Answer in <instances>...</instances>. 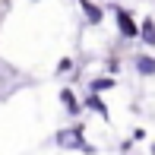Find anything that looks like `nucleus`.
<instances>
[{
  "label": "nucleus",
  "mask_w": 155,
  "mask_h": 155,
  "mask_svg": "<svg viewBox=\"0 0 155 155\" xmlns=\"http://www.w3.org/2000/svg\"><path fill=\"white\" fill-rule=\"evenodd\" d=\"M114 13H117V25H120V32L127 35V38H136V35H139V25L130 19V13L120 10V6H114Z\"/></svg>",
  "instance_id": "f257e3e1"
},
{
  "label": "nucleus",
  "mask_w": 155,
  "mask_h": 155,
  "mask_svg": "<svg viewBox=\"0 0 155 155\" xmlns=\"http://www.w3.org/2000/svg\"><path fill=\"white\" fill-rule=\"evenodd\" d=\"M57 143H60V146H73V149H86V152H89V146L82 143V130H63V133H57Z\"/></svg>",
  "instance_id": "f03ea898"
},
{
  "label": "nucleus",
  "mask_w": 155,
  "mask_h": 155,
  "mask_svg": "<svg viewBox=\"0 0 155 155\" xmlns=\"http://www.w3.org/2000/svg\"><path fill=\"white\" fill-rule=\"evenodd\" d=\"M82 3V10H86V16H89V22H101V10L92 3V0H79Z\"/></svg>",
  "instance_id": "7ed1b4c3"
},
{
  "label": "nucleus",
  "mask_w": 155,
  "mask_h": 155,
  "mask_svg": "<svg viewBox=\"0 0 155 155\" xmlns=\"http://www.w3.org/2000/svg\"><path fill=\"white\" fill-rule=\"evenodd\" d=\"M139 35H143V41H146V45H155V22H152V19H146V22H143Z\"/></svg>",
  "instance_id": "20e7f679"
},
{
  "label": "nucleus",
  "mask_w": 155,
  "mask_h": 155,
  "mask_svg": "<svg viewBox=\"0 0 155 155\" xmlns=\"http://www.w3.org/2000/svg\"><path fill=\"white\" fill-rule=\"evenodd\" d=\"M136 70H139L143 76H152V73H155V60H152V57H139V60H136Z\"/></svg>",
  "instance_id": "39448f33"
},
{
  "label": "nucleus",
  "mask_w": 155,
  "mask_h": 155,
  "mask_svg": "<svg viewBox=\"0 0 155 155\" xmlns=\"http://www.w3.org/2000/svg\"><path fill=\"white\" fill-rule=\"evenodd\" d=\"M60 101L70 108V114H79V104H76V98H73V92H70V89H63V92H60Z\"/></svg>",
  "instance_id": "423d86ee"
},
{
  "label": "nucleus",
  "mask_w": 155,
  "mask_h": 155,
  "mask_svg": "<svg viewBox=\"0 0 155 155\" xmlns=\"http://www.w3.org/2000/svg\"><path fill=\"white\" fill-rule=\"evenodd\" d=\"M108 89H114V79H95L92 82V92L98 95V92H108Z\"/></svg>",
  "instance_id": "0eeeda50"
},
{
  "label": "nucleus",
  "mask_w": 155,
  "mask_h": 155,
  "mask_svg": "<svg viewBox=\"0 0 155 155\" xmlns=\"http://www.w3.org/2000/svg\"><path fill=\"white\" fill-rule=\"evenodd\" d=\"M86 104H89V108H95V111H101V114H104V117H108V108H104V104H101V101H98V98H95V95H92V98H86Z\"/></svg>",
  "instance_id": "6e6552de"
}]
</instances>
